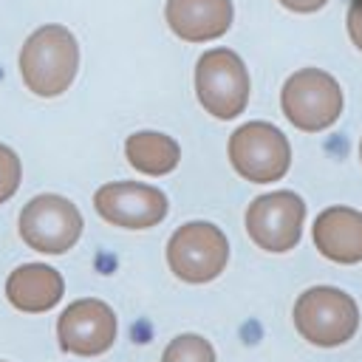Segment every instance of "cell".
I'll use <instances>...</instances> for the list:
<instances>
[{"mask_svg":"<svg viewBox=\"0 0 362 362\" xmlns=\"http://www.w3.org/2000/svg\"><path fill=\"white\" fill-rule=\"evenodd\" d=\"M65 291V280L54 266L45 263H23L6 280V297L17 311L42 314L51 311Z\"/></svg>","mask_w":362,"mask_h":362,"instance_id":"13","label":"cell"},{"mask_svg":"<svg viewBox=\"0 0 362 362\" xmlns=\"http://www.w3.org/2000/svg\"><path fill=\"white\" fill-rule=\"evenodd\" d=\"M359 158H362V141H359Z\"/></svg>","mask_w":362,"mask_h":362,"instance_id":"19","label":"cell"},{"mask_svg":"<svg viewBox=\"0 0 362 362\" xmlns=\"http://www.w3.org/2000/svg\"><path fill=\"white\" fill-rule=\"evenodd\" d=\"M249 71L232 48H209L195 62V96L215 119H235L249 105Z\"/></svg>","mask_w":362,"mask_h":362,"instance_id":"3","label":"cell"},{"mask_svg":"<svg viewBox=\"0 0 362 362\" xmlns=\"http://www.w3.org/2000/svg\"><path fill=\"white\" fill-rule=\"evenodd\" d=\"M93 209L113 226L150 229L167 218V195L139 181H110L93 192Z\"/></svg>","mask_w":362,"mask_h":362,"instance_id":"9","label":"cell"},{"mask_svg":"<svg viewBox=\"0 0 362 362\" xmlns=\"http://www.w3.org/2000/svg\"><path fill=\"white\" fill-rule=\"evenodd\" d=\"M79 68L76 37L65 25H40L20 48V76L37 96H59L71 88Z\"/></svg>","mask_w":362,"mask_h":362,"instance_id":"1","label":"cell"},{"mask_svg":"<svg viewBox=\"0 0 362 362\" xmlns=\"http://www.w3.org/2000/svg\"><path fill=\"white\" fill-rule=\"evenodd\" d=\"M345 25H348V37H351V42L362 51V0H354V3L348 6Z\"/></svg>","mask_w":362,"mask_h":362,"instance_id":"17","label":"cell"},{"mask_svg":"<svg viewBox=\"0 0 362 362\" xmlns=\"http://www.w3.org/2000/svg\"><path fill=\"white\" fill-rule=\"evenodd\" d=\"M342 102L339 82L320 68L294 71L280 90V107L286 119L303 133H320L331 127L342 113Z\"/></svg>","mask_w":362,"mask_h":362,"instance_id":"4","label":"cell"},{"mask_svg":"<svg viewBox=\"0 0 362 362\" xmlns=\"http://www.w3.org/2000/svg\"><path fill=\"white\" fill-rule=\"evenodd\" d=\"M170 272L184 283H209L229 263V240L209 221H189L167 240Z\"/></svg>","mask_w":362,"mask_h":362,"instance_id":"5","label":"cell"},{"mask_svg":"<svg viewBox=\"0 0 362 362\" xmlns=\"http://www.w3.org/2000/svg\"><path fill=\"white\" fill-rule=\"evenodd\" d=\"M314 246L334 263H362V212L354 206H328L314 218Z\"/></svg>","mask_w":362,"mask_h":362,"instance_id":"12","label":"cell"},{"mask_svg":"<svg viewBox=\"0 0 362 362\" xmlns=\"http://www.w3.org/2000/svg\"><path fill=\"white\" fill-rule=\"evenodd\" d=\"M294 328L311 345L337 348L348 342L359 328L356 300L334 286L305 288L294 303Z\"/></svg>","mask_w":362,"mask_h":362,"instance_id":"2","label":"cell"},{"mask_svg":"<svg viewBox=\"0 0 362 362\" xmlns=\"http://www.w3.org/2000/svg\"><path fill=\"white\" fill-rule=\"evenodd\" d=\"M161 362H215V348L198 334H181L170 339Z\"/></svg>","mask_w":362,"mask_h":362,"instance_id":"15","label":"cell"},{"mask_svg":"<svg viewBox=\"0 0 362 362\" xmlns=\"http://www.w3.org/2000/svg\"><path fill=\"white\" fill-rule=\"evenodd\" d=\"M229 161L240 178L272 184L288 173L291 144L280 127L269 122H246L229 136Z\"/></svg>","mask_w":362,"mask_h":362,"instance_id":"6","label":"cell"},{"mask_svg":"<svg viewBox=\"0 0 362 362\" xmlns=\"http://www.w3.org/2000/svg\"><path fill=\"white\" fill-rule=\"evenodd\" d=\"M328 0H280V6H286L288 11H297V14H311V11H320Z\"/></svg>","mask_w":362,"mask_h":362,"instance_id":"18","label":"cell"},{"mask_svg":"<svg viewBox=\"0 0 362 362\" xmlns=\"http://www.w3.org/2000/svg\"><path fill=\"white\" fill-rule=\"evenodd\" d=\"M0 362H3V359H0Z\"/></svg>","mask_w":362,"mask_h":362,"instance_id":"20","label":"cell"},{"mask_svg":"<svg viewBox=\"0 0 362 362\" xmlns=\"http://www.w3.org/2000/svg\"><path fill=\"white\" fill-rule=\"evenodd\" d=\"M235 17L232 0H167L164 20L184 42H209L229 31Z\"/></svg>","mask_w":362,"mask_h":362,"instance_id":"11","label":"cell"},{"mask_svg":"<svg viewBox=\"0 0 362 362\" xmlns=\"http://www.w3.org/2000/svg\"><path fill=\"white\" fill-rule=\"evenodd\" d=\"M20 178H23V164H20L17 153L11 147L0 144V204H6L17 192Z\"/></svg>","mask_w":362,"mask_h":362,"instance_id":"16","label":"cell"},{"mask_svg":"<svg viewBox=\"0 0 362 362\" xmlns=\"http://www.w3.org/2000/svg\"><path fill=\"white\" fill-rule=\"evenodd\" d=\"M124 156L133 170L144 175H167L178 167L181 161V147L173 136L156 133V130H139L127 136L124 141Z\"/></svg>","mask_w":362,"mask_h":362,"instance_id":"14","label":"cell"},{"mask_svg":"<svg viewBox=\"0 0 362 362\" xmlns=\"http://www.w3.org/2000/svg\"><path fill=\"white\" fill-rule=\"evenodd\" d=\"M59 348L76 356H99L116 339L113 308L96 297L74 300L57 320Z\"/></svg>","mask_w":362,"mask_h":362,"instance_id":"10","label":"cell"},{"mask_svg":"<svg viewBox=\"0 0 362 362\" xmlns=\"http://www.w3.org/2000/svg\"><path fill=\"white\" fill-rule=\"evenodd\" d=\"M82 235V212L74 201L45 192L31 198L20 212V238L28 249L42 255L68 252Z\"/></svg>","mask_w":362,"mask_h":362,"instance_id":"7","label":"cell"},{"mask_svg":"<svg viewBox=\"0 0 362 362\" xmlns=\"http://www.w3.org/2000/svg\"><path fill=\"white\" fill-rule=\"evenodd\" d=\"M305 223V204L291 189L257 195L246 206V232L263 252H291L300 243Z\"/></svg>","mask_w":362,"mask_h":362,"instance_id":"8","label":"cell"}]
</instances>
